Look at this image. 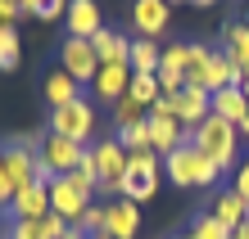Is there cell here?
<instances>
[{
    "instance_id": "cell-1",
    "label": "cell",
    "mask_w": 249,
    "mask_h": 239,
    "mask_svg": "<svg viewBox=\"0 0 249 239\" xmlns=\"http://www.w3.org/2000/svg\"><path fill=\"white\" fill-rule=\"evenodd\" d=\"M163 172L172 176V185H177V190H209V185H217V176H222V167H217L209 154H199L190 140L177 144L163 158Z\"/></svg>"
},
{
    "instance_id": "cell-2",
    "label": "cell",
    "mask_w": 249,
    "mask_h": 239,
    "mask_svg": "<svg viewBox=\"0 0 249 239\" xmlns=\"http://www.w3.org/2000/svg\"><path fill=\"white\" fill-rule=\"evenodd\" d=\"M86 149L91 144H77V140H64V136H50L36 144V181H54V176H68L86 162Z\"/></svg>"
},
{
    "instance_id": "cell-3",
    "label": "cell",
    "mask_w": 249,
    "mask_h": 239,
    "mask_svg": "<svg viewBox=\"0 0 249 239\" xmlns=\"http://www.w3.org/2000/svg\"><path fill=\"white\" fill-rule=\"evenodd\" d=\"M236 136H240V131L231 127V122H222V117H213V113H209L195 131H190V144H195L199 154H209L217 167L227 172V167H236V154H240Z\"/></svg>"
},
{
    "instance_id": "cell-4",
    "label": "cell",
    "mask_w": 249,
    "mask_h": 239,
    "mask_svg": "<svg viewBox=\"0 0 249 239\" xmlns=\"http://www.w3.org/2000/svg\"><path fill=\"white\" fill-rule=\"evenodd\" d=\"M159 176H163V158H159L154 149H145V154H127V172H123L118 194L141 207L145 199L159 194Z\"/></svg>"
},
{
    "instance_id": "cell-5",
    "label": "cell",
    "mask_w": 249,
    "mask_h": 239,
    "mask_svg": "<svg viewBox=\"0 0 249 239\" xmlns=\"http://www.w3.org/2000/svg\"><path fill=\"white\" fill-rule=\"evenodd\" d=\"M95 127H100V117H95V104L86 99V95L50 113V131L64 136V140H77V144H91L95 140Z\"/></svg>"
},
{
    "instance_id": "cell-6",
    "label": "cell",
    "mask_w": 249,
    "mask_h": 239,
    "mask_svg": "<svg viewBox=\"0 0 249 239\" xmlns=\"http://www.w3.org/2000/svg\"><path fill=\"white\" fill-rule=\"evenodd\" d=\"M36 144L41 140H32V136H14L5 149H0V162H5V176H9L14 194L36 181Z\"/></svg>"
},
{
    "instance_id": "cell-7",
    "label": "cell",
    "mask_w": 249,
    "mask_h": 239,
    "mask_svg": "<svg viewBox=\"0 0 249 239\" xmlns=\"http://www.w3.org/2000/svg\"><path fill=\"white\" fill-rule=\"evenodd\" d=\"M145 117H150V144H154V154H159V158H168L177 144L190 140V131L177 122V117H172V99H159Z\"/></svg>"
},
{
    "instance_id": "cell-8",
    "label": "cell",
    "mask_w": 249,
    "mask_h": 239,
    "mask_svg": "<svg viewBox=\"0 0 249 239\" xmlns=\"http://www.w3.org/2000/svg\"><path fill=\"white\" fill-rule=\"evenodd\" d=\"M86 158H91V167H95V176H100V190H105V194H118L123 172H127V149L118 144V136L91 144V154H86Z\"/></svg>"
},
{
    "instance_id": "cell-9",
    "label": "cell",
    "mask_w": 249,
    "mask_h": 239,
    "mask_svg": "<svg viewBox=\"0 0 249 239\" xmlns=\"http://www.w3.org/2000/svg\"><path fill=\"white\" fill-rule=\"evenodd\" d=\"M59 68H64L77 86H91V81H95V72H100V54H95L91 41L68 36V41H64V50H59Z\"/></svg>"
},
{
    "instance_id": "cell-10",
    "label": "cell",
    "mask_w": 249,
    "mask_h": 239,
    "mask_svg": "<svg viewBox=\"0 0 249 239\" xmlns=\"http://www.w3.org/2000/svg\"><path fill=\"white\" fill-rule=\"evenodd\" d=\"M91 203H95V199H86L82 190H72L68 176H54V181H50V212H54V217H64L68 226H77L82 212H86Z\"/></svg>"
},
{
    "instance_id": "cell-11",
    "label": "cell",
    "mask_w": 249,
    "mask_h": 239,
    "mask_svg": "<svg viewBox=\"0 0 249 239\" xmlns=\"http://www.w3.org/2000/svg\"><path fill=\"white\" fill-rule=\"evenodd\" d=\"M168 23H172L168 0H136V5H131V27H136V36H145V41H159L168 32Z\"/></svg>"
},
{
    "instance_id": "cell-12",
    "label": "cell",
    "mask_w": 249,
    "mask_h": 239,
    "mask_svg": "<svg viewBox=\"0 0 249 239\" xmlns=\"http://www.w3.org/2000/svg\"><path fill=\"white\" fill-rule=\"evenodd\" d=\"M9 212H14V221H41V217H50V181L23 185L18 194H14Z\"/></svg>"
},
{
    "instance_id": "cell-13",
    "label": "cell",
    "mask_w": 249,
    "mask_h": 239,
    "mask_svg": "<svg viewBox=\"0 0 249 239\" xmlns=\"http://www.w3.org/2000/svg\"><path fill=\"white\" fill-rule=\"evenodd\" d=\"M127 86H131V64H100L91 91H95L100 104H118L127 95Z\"/></svg>"
},
{
    "instance_id": "cell-14",
    "label": "cell",
    "mask_w": 249,
    "mask_h": 239,
    "mask_svg": "<svg viewBox=\"0 0 249 239\" xmlns=\"http://www.w3.org/2000/svg\"><path fill=\"white\" fill-rule=\"evenodd\" d=\"M105 230H109V239H136V230H141L136 203H131V199H113V203H105Z\"/></svg>"
},
{
    "instance_id": "cell-15",
    "label": "cell",
    "mask_w": 249,
    "mask_h": 239,
    "mask_svg": "<svg viewBox=\"0 0 249 239\" xmlns=\"http://www.w3.org/2000/svg\"><path fill=\"white\" fill-rule=\"evenodd\" d=\"M64 27H68V36H82V41H91L100 27V5L95 0H68V14H64Z\"/></svg>"
},
{
    "instance_id": "cell-16",
    "label": "cell",
    "mask_w": 249,
    "mask_h": 239,
    "mask_svg": "<svg viewBox=\"0 0 249 239\" xmlns=\"http://www.w3.org/2000/svg\"><path fill=\"white\" fill-rule=\"evenodd\" d=\"M172 117H177L186 131H195L204 117H209V95H204V91H195V86L177 91V95H172Z\"/></svg>"
},
{
    "instance_id": "cell-17",
    "label": "cell",
    "mask_w": 249,
    "mask_h": 239,
    "mask_svg": "<svg viewBox=\"0 0 249 239\" xmlns=\"http://www.w3.org/2000/svg\"><path fill=\"white\" fill-rule=\"evenodd\" d=\"M231 86H240V72L227 59V50H213L209 54V72H204V91H209V99H213V95L231 91Z\"/></svg>"
},
{
    "instance_id": "cell-18",
    "label": "cell",
    "mask_w": 249,
    "mask_h": 239,
    "mask_svg": "<svg viewBox=\"0 0 249 239\" xmlns=\"http://www.w3.org/2000/svg\"><path fill=\"white\" fill-rule=\"evenodd\" d=\"M41 95H46V104H50V113L54 109H64V104H72V99H82V86L68 77L64 68H50L46 72V81H41Z\"/></svg>"
},
{
    "instance_id": "cell-19",
    "label": "cell",
    "mask_w": 249,
    "mask_h": 239,
    "mask_svg": "<svg viewBox=\"0 0 249 239\" xmlns=\"http://www.w3.org/2000/svg\"><path fill=\"white\" fill-rule=\"evenodd\" d=\"M209 113H213V117H222V122H231V127L240 131V122L249 117V99H245L240 86H231V91H222V95H213V99H209Z\"/></svg>"
},
{
    "instance_id": "cell-20",
    "label": "cell",
    "mask_w": 249,
    "mask_h": 239,
    "mask_svg": "<svg viewBox=\"0 0 249 239\" xmlns=\"http://www.w3.org/2000/svg\"><path fill=\"white\" fill-rule=\"evenodd\" d=\"M91 46H95V54H100V64H127V54H131V36L113 32V27H100V32L91 36Z\"/></svg>"
},
{
    "instance_id": "cell-21",
    "label": "cell",
    "mask_w": 249,
    "mask_h": 239,
    "mask_svg": "<svg viewBox=\"0 0 249 239\" xmlns=\"http://www.w3.org/2000/svg\"><path fill=\"white\" fill-rule=\"evenodd\" d=\"M209 212L222 221V226H231V230H236V226H245V221H249V203L240 199L236 190H222V194L213 199V207H209Z\"/></svg>"
},
{
    "instance_id": "cell-22",
    "label": "cell",
    "mask_w": 249,
    "mask_h": 239,
    "mask_svg": "<svg viewBox=\"0 0 249 239\" xmlns=\"http://www.w3.org/2000/svg\"><path fill=\"white\" fill-rule=\"evenodd\" d=\"M222 41H227V59H231V64H236V72H240V81L249 77V27L245 23H231L227 27V32H222Z\"/></svg>"
},
{
    "instance_id": "cell-23",
    "label": "cell",
    "mask_w": 249,
    "mask_h": 239,
    "mask_svg": "<svg viewBox=\"0 0 249 239\" xmlns=\"http://www.w3.org/2000/svg\"><path fill=\"white\" fill-rule=\"evenodd\" d=\"M159 59H163V46H159V41H145V36L131 41V54H127L131 72H159Z\"/></svg>"
},
{
    "instance_id": "cell-24",
    "label": "cell",
    "mask_w": 249,
    "mask_h": 239,
    "mask_svg": "<svg viewBox=\"0 0 249 239\" xmlns=\"http://www.w3.org/2000/svg\"><path fill=\"white\" fill-rule=\"evenodd\" d=\"M127 95L136 99L141 109H154V104L163 99V95H159V77H154V72H131V86H127Z\"/></svg>"
},
{
    "instance_id": "cell-25",
    "label": "cell",
    "mask_w": 249,
    "mask_h": 239,
    "mask_svg": "<svg viewBox=\"0 0 249 239\" xmlns=\"http://www.w3.org/2000/svg\"><path fill=\"white\" fill-rule=\"evenodd\" d=\"M209 46H199V41H190V64H186V86H195V91H204V72H209ZM209 95V91H204Z\"/></svg>"
},
{
    "instance_id": "cell-26",
    "label": "cell",
    "mask_w": 249,
    "mask_h": 239,
    "mask_svg": "<svg viewBox=\"0 0 249 239\" xmlns=\"http://www.w3.org/2000/svg\"><path fill=\"white\" fill-rule=\"evenodd\" d=\"M118 144L127 149V154H145V149H154V144H150V117L123 127V131H118Z\"/></svg>"
},
{
    "instance_id": "cell-27",
    "label": "cell",
    "mask_w": 249,
    "mask_h": 239,
    "mask_svg": "<svg viewBox=\"0 0 249 239\" xmlns=\"http://www.w3.org/2000/svg\"><path fill=\"white\" fill-rule=\"evenodd\" d=\"M18 59H23L18 32H14V27H0V72H14V68H18Z\"/></svg>"
},
{
    "instance_id": "cell-28",
    "label": "cell",
    "mask_w": 249,
    "mask_h": 239,
    "mask_svg": "<svg viewBox=\"0 0 249 239\" xmlns=\"http://www.w3.org/2000/svg\"><path fill=\"white\" fill-rule=\"evenodd\" d=\"M190 239H231V226H222L213 212H199L195 226H190Z\"/></svg>"
},
{
    "instance_id": "cell-29",
    "label": "cell",
    "mask_w": 249,
    "mask_h": 239,
    "mask_svg": "<svg viewBox=\"0 0 249 239\" xmlns=\"http://www.w3.org/2000/svg\"><path fill=\"white\" fill-rule=\"evenodd\" d=\"M86 154H91V149H86ZM68 181H72V190H82L86 199H95V190H100V176H95V167H91V158H86L77 172H68Z\"/></svg>"
},
{
    "instance_id": "cell-30",
    "label": "cell",
    "mask_w": 249,
    "mask_h": 239,
    "mask_svg": "<svg viewBox=\"0 0 249 239\" xmlns=\"http://www.w3.org/2000/svg\"><path fill=\"white\" fill-rule=\"evenodd\" d=\"M145 113H150V109H141L131 95H123L118 104H113V122H118V131H123V127H131V122H141Z\"/></svg>"
},
{
    "instance_id": "cell-31",
    "label": "cell",
    "mask_w": 249,
    "mask_h": 239,
    "mask_svg": "<svg viewBox=\"0 0 249 239\" xmlns=\"http://www.w3.org/2000/svg\"><path fill=\"white\" fill-rule=\"evenodd\" d=\"M64 14H68V0H36L32 18H41V23H54V18H64Z\"/></svg>"
},
{
    "instance_id": "cell-32",
    "label": "cell",
    "mask_w": 249,
    "mask_h": 239,
    "mask_svg": "<svg viewBox=\"0 0 249 239\" xmlns=\"http://www.w3.org/2000/svg\"><path fill=\"white\" fill-rule=\"evenodd\" d=\"M77 230L82 235H95V230H105V207H86V212H82V221H77Z\"/></svg>"
},
{
    "instance_id": "cell-33",
    "label": "cell",
    "mask_w": 249,
    "mask_h": 239,
    "mask_svg": "<svg viewBox=\"0 0 249 239\" xmlns=\"http://www.w3.org/2000/svg\"><path fill=\"white\" fill-rule=\"evenodd\" d=\"M64 235H68V221L64 217H54V212L41 217V239H64Z\"/></svg>"
},
{
    "instance_id": "cell-34",
    "label": "cell",
    "mask_w": 249,
    "mask_h": 239,
    "mask_svg": "<svg viewBox=\"0 0 249 239\" xmlns=\"http://www.w3.org/2000/svg\"><path fill=\"white\" fill-rule=\"evenodd\" d=\"M9 239H41V221H14Z\"/></svg>"
},
{
    "instance_id": "cell-35",
    "label": "cell",
    "mask_w": 249,
    "mask_h": 239,
    "mask_svg": "<svg viewBox=\"0 0 249 239\" xmlns=\"http://www.w3.org/2000/svg\"><path fill=\"white\" fill-rule=\"evenodd\" d=\"M231 190H236L240 199L249 203V158H245V162H236V185H231Z\"/></svg>"
},
{
    "instance_id": "cell-36",
    "label": "cell",
    "mask_w": 249,
    "mask_h": 239,
    "mask_svg": "<svg viewBox=\"0 0 249 239\" xmlns=\"http://www.w3.org/2000/svg\"><path fill=\"white\" fill-rule=\"evenodd\" d=\"M18 0H0V27H14V18H18Z\"/></svg>"
},
{
    "instance_id": "cell-37",
    "label": "cell",
    "mask_w": 249,
    "mask_h": 239,
    "mask_svg": "<svg viewBox=\"0 0 249 239\" xmlns=\"http://www.w3.org/2000/svg\"><path fill=\"white\" fill-rule=\"evenodd\" d=\"M9 203H14V185L5 176V162H0V207H9Z\"/></svg>"
},
{
    "instance_id": "cell-38",
    "label": "cell",
    "mask_w": 249,
    "mask_h": 239,
    "mask_svg": "<svg viewBox=\"0 0 249 239\" xmlns=\"http://www.w3.org/2000/svg\"><path fill=\"white\" fill-rule=\"evenodd\" d=\"M231 239H249V221H245V226H236V230H231Z\"/></svg>"
},
{
    "instance_id": "cell-39",
    "label": "cell",
    "mask_w": 249,
    "mask_h": 239,
    "mask_svg": "<svg viewBox=\"0 0 249 239\" xmlns=\"http://www.w3.org/2000/svg\"><path fill=\"white\" fill-rule=\"evenodd\" d=\"M18 9H23V14H32V9H36V0H18Z\"/></svg>"
},
{
    "instance_id": "cell-40",
    "label": "cell",
    "mask_w": 249,
    "mask_h": 239,
    "mask_svg": "<svg viewBox=\"0 0 249 239\" xmlns=\"http://www.w3.org/2000/svg\"><path fill=\"white\" fill-rule=\"evenodd\" d=\"M64 239H86V235H82L77 226H68V235H64Z\"/></svg>"
},
{
    "instance_id": "cell-41",
    "label": "cell",
    "mask_w": 249,
    "mask_h": 239,
    "mask_svg": "<svg viewBox=\"0 0 249 239\" xmlns=\"http://www.w3.org/2000/svg\"><path fill=\"white\" fill-rule=\"evenodd\" d=\"M190 5H199V9H213V5H217V0H190Z\"/></svg>"
},
{
    "instance_id": "cell-42",
    "label": "cell",
    "mask_w": 249,
    "mask_h": 239,
    "mask_svg": "<svg viewBox=\"0 0 249 239\" xmlns=\"http://www.w3.org/2000/svg\"><path fill=\"white\" fill-rule=\"evenodd\" d=\"M86 239H109V230H95V235H86Z\"/></svg>"
},
{
    "instance_id": "cell-43",
    "label": "cell",
    "mask_w": 249,
    "mask_h": 239,
    "mask_svg": "<svg viewBox=\"0 0 249 239\" xmlns=\"http://www.w3.org/2000/svg\"><path fill=\"white\" fill-rule=\"evenodd\" d=\"M240 91H245V99H249V77H245V81H240Z\"/></svg>"
},
{
    "instance_id": "cell-44",
    "label": "cell",
    "mask_w": 249,
    "mask_h": 239,
    "mask_svg": "<svg viewBox=\"0 0 249 239\" xmlns=\"http://www.w3.org/2000/svg\"><path fill=\"white\" fill-rule=\"evenodd\" d=\"M240 23H245V27H249V0H245V18H240Z\"/></svg>"
},
{
    "instance_id": "cell-45",
    "label": "cell",
    "mask_w": 249,
    "mask_h": 239,
    "mask_svg": "<svg viewBox=\"0 0 249 239\" xmlns=\"http://www.w3.org/2000/svg\"><path fill=\"white\" fill-rule=\"evenodd\" d=\"M0 239H9V226H0Z\"/></svg>"
},
{
    "instance_id": "cell-46",
    "label": "cell",
    "mask_w": 249,
    "mask_h": 239,
    "mask_svg": "<svg viewBox=\"0 0 249 239\" xmlns=\"http://www.w3.org/2000/svg\"><path fill=\"white\" fill-rule=\"evenodd\" d=\"M240 131H245V136H249V117H245V122H240Z\"/></svg>"
},
{
    "instance_id": "cell-47",
    "label": "cell",
    "mask_w": 249,
    "mask_h": 239,
    "mask_svg": "<svg viewBox=\"0 0 249 239\" xmlns=\"http://www.w3.org/2000/svg\"><path fill=\"white\" fill-rule=\"evenodd\" d=\"M168 5H172V0H168Z\"/></svg>"
},
{
    "instance_id": "cell-48",
    "label": "cell",
    "mask_w": 249,
    "mask_h": 239,
    "mask_svg": "<svg viewBox=\"0 0 249 239\" xmlns=\"http://www.w3.org/2000/svg\"><path fill=\"white\" fill-rule=\"evenodd\" d=\"M186 239H190V235H186Z\"/></svg>"
}]
</instances>
